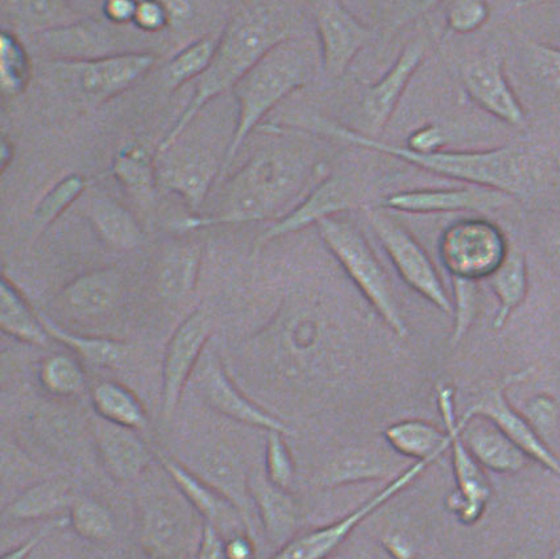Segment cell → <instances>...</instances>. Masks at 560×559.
<instances>
[{
	"instance_id": "6da1fadb",
	"label": "cell",
	"mask_w": 560,
	"mask_h": 559,
	"mask_svg": "<svg viewBox=\"0 0 560 559\" xmlns=\"http://www.w3.org/2000/svg\"><path fill=\"white\" fill-rule=\"evenodd\" d=\"M292 11L282 3H248L231 16L219 37L214 57L198 77L195 98L160 145L171 150L202 107L215 96L235 88L244 75L277 45L292 38Z\"/></svg>"
},
{
	"instance_id": "7a4b0ae2",
	"label": "cell",
	"mask_w": 560,
	"mask_h": 559,
	"mask_svg": "<svg viewBox=\"0 0 560 559\" xmlns=\"http://www.w3.org/2000/svg\"><path fill=\"white\" fill-rule=\"evenodd\" d=\"M324 178V164L314 162L306 152L295 148L264 150L231 179L218 213L192 218L184 226L199 229L281 216L287 208L298 207L313 182L319 183Z\"/></svg>"
},
{
	"instance_id": "3957f363",
	"label": "cell",
	"mask_w": 560,
	"mask_h": 559,
	"mask_svg": "<svg viewBox=\"0 0 560 559\" xmlns=\"http://www.w3.org/2000/svg\"><path fill=\"white\" fill-rule=\"evenodd\" d=\"M320 128L347 143L401 159L417 168L435 173L438 176L459 179L479 188L505 193L514 198L524 196L536 182L533 159L526 148L520 144H506L488 151L442 150L429 155H420L409 151L407 147L383 143L331 121H324Z\"/></svg>"
},
{
	"instance_id": "277c9868",
	"label": "cell",
	"mask_w": 560,
	"mask_h": 559,
	"mask_svg": "<svg viewBox=\"0 0 560 559\" xmlns=\"http://www.w3.org/2000/svg\"><path fill=\"white\" fill-rule=\"evenodd\" d=\"M313 75V61L307 49L298 42L277 45L236 83L234 93L240 106L237 124L224 153L221 173L233 163L237 151L261 119L282 100L307 85Z\"/></svg>"
},
{
	"instance_id": "5b68a950",
	"label": "cell",
	"mask_w": 560,
	"mask_h": 559,
	"mask_svg": "<svg viewBox=\"0 0 560 559\" xmlns=\"http://www.w3.org/2000/svg\"><path fill=\"white\" fill-rule=\"evenodd\" d=\"M326 247L343 267L366 301L397 337H408L394 286L369 241L355 224L345 218L331 217L317 224Z\"/></svg>"
},
{
	"instance_id": "8992f818",
	"label": "cell",
	"mask_w": 560,
	"mask_h": 559,
	"mask_svg": "<svg viewBox=\"0 0 560 559\" xmlns=\"http://www.w3.org/2000/svg\"><path fill=\"white\" fill-rule=\"evenodd\" d=\"M510 251L506 237L494 223L480 218L455 222L444 230L440 254L453 280H488Z\"/></svg>"
},
{
	"instance_id": "52a82bcc",
	"label": "cell",
	"mask_w": 560,
	"mask_h": 559,
	"mask_svg": "<svg viewBox=\"0 0 560 559\" xmlns=\"http://www.w3.org/2000/svg\"><path fill=\"white\" fill-rule=\"evenodd\" d=\"M369 217L373 231L405 284L442 313L453 316V300L450 299L434 263L416 237L383 210H369Z\"/></svg>"
},
{
	"instance_id": "ba28073f",
	"label": "cell",
	"mask_w": 560,
	"mask_h": 559,
	"mask_svg": "<svg viewBox=\"0 0 560 559\" xmlns=\"http://www.w3.org/2000/svg\"><path fill=\"white\" fill-rule=\"evenodd\" d=\"M455 392L448 385H438V408L444 428L452 439L453 466L456 490L447 498L448 510L465 525L478 523L485 515L491 499L492 488L475 456L469 452L460 435V423L455 410Z\"/></svg>"
},
{
	"instance_id": "9c48e42d",
	"label": "cell",
	"mask_w": 560,
	"mask_h": 559,
	"mask_svg": "<svg viewBox=\"0 0 560 559\" xmlns=\"http://www.w3.org/2000/svg\"><path fill=\"white\" fill-rule=\"evenodd\" d=\"M431 465H433V462L430 461L415 462V465L397 475L389 481L388 486L377 492L375 497L366 500L364 504L358 506L355 511L338 520V522L295 536L291 541L281 546L270 559H326L330 557L350 537L360 523H363L378 508L388 503L405 488L413 484Z\"/></svg>"
},
{
	"instance_id": "30bf717a",
	"label": "cell",
	"mask_w": 560,
	"mask_h": 559,
	"mask_svg": "<svg viewBox=\"0 0 560 559\" xmlns=\"http://www.w3.org/2000/svg\"><path fill=\"white\" fill-rule=\"evenodd\" d=\"M530 371L514 372V374L505 376L500 383L482 392V395L466 410L465 415L487 417L510 436L532 461L542 465L560 478V459L547 446L542 436L534 429L525 415L512 407L505 395L510 385L524 381L530 375Z\"/></svg>"
},
{
	"instance_id": "8fae6325",
	"label": "cell",
	"mask_w": 560,
	"mask_h": 559,
	"mask_svg": "<svg viewBox=\"0 0 560 559\" xmlns=\"http://www.w3.org/2000/svg\"><path fill=\"white\" fill-rule=\"evenodd\" d=\"M214 329L208 313L196 311L173 333L163 363V415L171 420L182 401L186 384Z\"/></svg>"
},
{
	"instance_id": "7c38bea8",
	"label": "cell",
	"mask_w": 560,
	"mask_h": 559,
	"mask_svg": "<svg viewBox=\"0 0 560 559\" xmlns=\"http://www.w3.org/2000/svg\"><path fill=\"white\" fill-rule=\"evenodd\" d=\"M320 63L331 79L342 75L371 40V31L339 2H319L314 10Z\"/></svg>"
},
{
	"instance_id": "4fadbf2b",
	"label": "cell",
	"mask_w": 560,
	"mask_h": 559,
	"mask_svg": "<svg viewBox=\"0 0 560 559\" xmlns=\"http://www.w3.org/2000/svg\"><path fill=\"white\" fill-rule=\"evenodd\" d=\"M159 456L161 465L170 475L173 484L176 485L191 508H195L199 516L205 520V524L214 526L224 539L250 536L253 528L233 501L176 459L165 454Z\"/></svg>"
},
{
	"instance_id": "5bb4252c",
	"label": "cell",
	"mask_w": 560,
	"mask_h": 559,
	"mask_svg": "<svg viewBox=\"0 0 560 559\" xmlns=\"http://www.w3.org/2000/svg\"><path fill=\"white\" fill-rule=\"evenodd\" d=\"M362 198L355 186L347 178L325 177L307 193L302 201L285 217L280 218L259 237L257 246H262L277 237L298 233L326 218L338 217L346 211L357 209Z\"/></svg>"
},
{
	"instance_id": "9a60e30c",
	"label": "cell",
	"mask_w": 560,
	"mask_h": 559,
	"mask_svg": "<svg viewBox=\"0 0 560 559\" xmlns=\"http://www.w3.org/2000/svg\"><path fill=\"white\" fill-rule=\"evenodd\" d=\"M463 85L476 105L511 126L525 124V112L506 80L501 56L489 53L476 57L462 69Z\"/></svg>"
},
{
	"instance_id": "2e32d148",
	"label": "cell",
	"mask_w": 560,
	"mask_h": 559,
	"mask_svg": "<svg viewBox=\"0 0 560 559\" xmlns=\"http://www.w3.org/2000/svg\"><path fill=\"white\" fill-rule=\"evenodd\" d=\"M198 383L205 401L228 419L243 426L267 430L268 433L291 434V429L284 421L242 394L217 357L210 356L206 359Z\"/></svg>"
},
{
	"instance_id": "e0dca14e",
	"label": "cell",
	"mask_w": 560,
	"mask_h": 559,
	"mask_svg": "<svg viewBox=\"0 0 560 559\" xmlns=\"http://www.w3.org/2000/svg\"><path fill=\"white\" fill-rule=\"evenodd\" d=\"M514 197L498 190L479 188L427 189L396 193L383 199L382 208L410 214L488 213L514 201Z\"/></svg>"
},
{
	"instance_id": "ac0fdd59",
	"label": "cell",
	"mask_w": 560,
	"mask_h": 559,
	"mask_svg": "<svg viewBox=\"0 0 560 559\" xmlns=\"http://www.w3.org/2000/svg\"><path fill=\"white\" fill-rule=\"evenodd\" d=\"M148 54H121L85 61L66 62L67 72L74 77L77 88L94 101H105L131 86L153 67Z\"/></svg>"
},
{
	"instance_id": "d6986e66",
	"label": "cell",
	"mask_w": 560,
	"mask_h": 559,
	"mask_svg": "<svg viewBox=\"0 0 560 559\" xmlns=\"http://www.w3.org/2000/svg\"><path fill=\"white\" fill-rule=\"evenodd\" d=\"M427 38L416 37L405 45L400 56L382 80L364 95L363 112L373 135L383 132L396 112L405 90L428 54Z\"/></svg>"
},
{
	"instance_id": "ffe728a7",
	"label": "cell",
	"mask_w": 560,
	"mask_h": 559,
	"mask_svg": "<svg viewBox=\"0 0 560 559\" xmlns=\"http://www.w3.org/2000/svg\"><path fill=\"white\" fill-rule=\"evenodd\" d=\"M137 432L98 416L92 420V433L102 465L109 477L120 484L137 480L150 466V449Z\"/></svg>"
},
{
	"instance_id": "44dd1931",
	"label": "cell",
	"mask_w": 560,
	"mask_h": 559,
	"mask_svg": "<svg viewBox=\"0 0 560 559\" xmlns=\"http://www.w3.org/2000/svg\"><path fill=\"white\" fill-rule=\"evenodd\" d=\"M460 435L482 468L498 474L523 471L532 461L487 417L463 415Z\"/></svg>"
},
{
	"instance_id": "7402d4cb",
	"label": "cell",
	"mask_w": 560,
	"mask_h": 559,
	"mask_svg": "<svg viewBox=\"0 0 560 559\" xmlns=\"http://www.w3.org/2000/svg\"><path fill=\"white\" fill-rule=\"evenodd\" d=\"M140 539L152 559H176L186 548L189 523L175 501L158 498L143 508Z\"/></svg>"
},
{
	"instance_id": "603a6c76",
	"label": "cell",
	"mask_w": 560,
	"mask_h": 559,
	"mask_svg": "<svg viewBox=\"0 0 560 559\" xmlns=\"http://www.w3.org/2000/svg\"><path fill=\"white\" fill-rule=\"evenodd\" d=\"M248 490L268 541L280 549L298 532V504L289 491L275 486L262 471L248 475Z\"/></svg>"
},
{
	"instance_id": "cb8c5ba5",
	"label": "cell",
	"mask_w": 560,
	"mask_h": 559,
	"mask_svg": "<svg viewBox=\"0 0 560 559\" xmlns=\"http://www.w3.org/2000/svg\"><path fill=\"white\" fill-rule=\"evenodd\" d=\"M124 298V280L114 269H98L80 276L63 289L62 301L77 316H106Z\"/></svg>"
},
{
	"instance_id": "d4e9b609",
	"label": "cell",
	"mask_w": 560,
	"mask_h": 559,
	"mask_svg": "<svg viewBox=\"0 0 560 559\" xmlns=\"http://www.w3.org/2000/svg\"><path fill=\"white\" fill-rule=\"evenodd\" d=\"M74 499L72 486L66 479L38 481L4 508L3 519L10 522H32L61 517L63 512L69 513Z\"/></svg>"
},
{
	"instance_id": "484cf974",
	"label": "cell",
	"mask_w": 560,
	"mask_h": 559,
	"mask_svg": "<svg viewBox=\"0 0 560 559\" xmlns=\"http://www.w3.org/2000/svg\"><path fill=\"white\" fill-rule=\"evenodd\" d=\"M394 467L392 461L370 447H352L343 450L328 462L319 477V484L332 488L363 481L382 480L390 477Z\"/></svg>"
},
{
	"instance_id": "4316f807",
	"label": "cell",
	"mask_w": 560,
	"mask_h": 559,
	"mask_svg": "<svg viewBox=\"0 0 560 559\" xmlns=\"http://www.w3.org/2000/svg\"><path fill=\"white\" fill-rule=\"evenodd\" d=\"M384 436L398 454L416 462L440 459L452 446L446 430L423 420H405L394 423L385 430Z\"/></svg>"
},
{
	"instance_id": "83f0119b",
	"label": "cell",
	"mask_w": 560,
	"mask_h": 559,
	"mask_svg": "<svg viewBox=\"0 0 560 559\" xmlns=\"http://www.w3.org/2000/svg\"><path fill=\"white\" fill-rule=\"evenodd\" d=\"M48 336L66 345L68 349L81 357L83 361L96 368L120 369L131 357V346L118 339L81 336L63 329L54 318L38 313Z\"/></svg>"
},
{
	"instance_id": "f1b7e54d",
	"label": "cell",
	"mask_w": 560,
	"mask_h": 559,
	"mask_svg": "<svg viewBox=\"0 0 560 559\" xmlns=\"http://www.w3.org/2000/svg\"><path fill=\"white\" fill-rule=\"evenodd\" d=\"M495 298L499 311L493 318V329L500 330L510 319L511 314L523 304L529 291V273L525 255L516 247H510L504 261L488 279Z\"/></svg>"
},
{
	"instance_id": "f546056e",
	"label": "cell",
	"mask_w": 560,
	"mask_h": 559,
	"mask_svg": "<svg viewBox=\"0 0 560 559\" xmlns=\"http://www.w3.org/2000/svg\"><path fill=\"white\" fill-rule=\"evenodd\" d=\"M86 214L96 233L115 248L132 249L139 246L141 230L137 220L125 207L108 196L89 198Z\"/></svg>"
},
{
	"instance_id": "4dcf8cb0",
	"label": "cell",
	"mask_w": 560,
	"mask_h": 559,
	"mask_svg": "<svg viewBox=\"0 0 560 559\" xmlns=\"http://www.w3.org/2000/svg\"><path fill=\"white\" fill-rule=\"evenodd\" d=\"M0 327L8 336L32 346L45 347L50 339L38 313L32 311L22 293L5 278L0 282Z\"/></svg>"
},
{
	"instance_id": "1f68e13d",
	"label": "cell",
	"mask_w": 560,
	"mask_h": 559,
	"mask_svg": "<svg viewBox=\"0 0 560 559\" xmlns=\"http://www.w3.org/2000/svg\"><path fill=\"white\" fill-rule=\"evenodd\" d=\"M92 400L96 416L117 426L144 430L148 417L143 404L132 391L115 382H103L93 391Z\"/></svg>"
},
{
	"instance_id": "d6a6232c",
	"label": "cell",
	"mask_w": 560,
	"mask_h": 559,
	"mask_svg": "<svg viewBox=\"0 0 560 559\" xmlns=\"http://www.w3.org/2000/svg\"><path fill=\"white\" fill-rule=\"evenodd\" d=\"M201 468L202 474L197 475L233 501L250 526L249 500L253 501V499L248 490V477L243 474L233 456L222 452L206 455Z\"/></svg>"
},
{
	"instance_id": "836d02e7",
	"label": "cell",
	"mask_w": 560,
	"mask_h": 559,
	"mask_svg": "<svg viewBox=\"0 0 560 559\" xmlns=\"http://www.w3.org/2000/svg\"><path fill=\"white\" fill-rule=\"evenodd\" d=\"M199 263L201 253L197 247L185 246L173 251L161 268V293L171 300H179L189 294L197 282Z\"/></svg>"
},
{
	"instance_id": "e575fe53",
	"label": "cell",
	"mask_w": 560,
	"mask_h": 559,
	"mask_svg": "<svg viewBox=\"0 0 560 559\" xmlns=\"http://www.w3.org/2000/svg\"><path fill=\"white\" fill-rule=\"evenodd\" d=\"M68 517L69 525L86 541L102 543L114 536L115 522L112 512L92 498H75Z\"/></svg>"
},
{
	"instance_id": "d590c367",
	"label": "cell",
	"mask_w": 560,
	"mask_h": 559,
	"mask_svg": "<svg viewBox=\"0 0 560 559\" xmlns=\"http://www.w3.org/2000/svg\"><path fill=\"white\" fill-rule=\"evenodd\" d=\"M38 377L43 387L57 397L79 396L86 387L85 372L79 362L61 353L45 359Z\"/></svg>"
},
{
	"instance_id": "8d00e7d4",
	"label": "cell",
	"mask_w": 560,
	"mask_h": 559,
	"mask_svg": "<svg viewBox=\"0 0 560 559\" xmlns=\"http://www.w3.org/2000/svg\"><path fill=\"white\" fill-rule=\"evenodd\" d=\"M218 40L219 38L206 36L175 57L166 69L170 85L177 88L192 77H201L214 57Z\"/></svg>"
},
{
	"instance_id": "74e56055",
	"label": "cell",
	"mask_w": 560,
	"mask_h": 559,
	"mask_svg": "<svg viewBox=\"0 0 560 559\" xmlns=\"http://www.w3.org/2000/svg\"><path fill=\"white\" fill-rule=\"evenodd\" d=\"M85 191V182L79 175L70 176L43 199L38 205L35 214V223L38 230H44L59 217L69 205H72L77 198Z\"/></svg>"
},
{
	"instance_id": "f35d334b",
	"label": "cell",
	"mask_w": 560,
	"mask_h": 559,
	"mask_svg": "<svg viewBox=\"0 0 560 559\" xmlns=\"http://www.w3.org/2000/svg\"><path fill=\"white\" fill-rule=\"evenodd\" d=\"M454 288V330L452 345L456 346L474 324L479 310L478 282L453 280Z\"/></svg>"
},
{
	"instance_id": "ab89813d",
	"label": "cell",
	"mask_w": 560,
	"mask_h": 559,
	"mask_svg": "<svg viewBox=\"0 0 560 559\" xmlns=\"http://www.w3.org/2000/svg\"><path fill=\"white\" fill-rule=\"evenodd\" d=\"M284 435L279 432H269L266 450V475L277 487L289 491L295 477V466L291 450H289Z\"/></svg>"
},
{
	"instance_id": "60d3db41",
	"label": "cell",
	"mask_w": 560,
	"mask_h": 559,
	"mask_svg": "<svg viewBox=\"0 0 560 559\" xmlns=\"http://www.w3.org/2000/svg\"><path fill=\"white\" fill-rule=\"evenodd\" d=\"M30 63L21 43L14 36L2 35V83L10 93H18L27 85Z\"/></svg>"
},
{
	"instance_id": "b9f144b4",
	"label": "cell",
	"mask_w": 560,
	"mask_h": 559,
	"mask_svg": "<svg viewBox=\"0 0 560 559\" xmlns=\"http://www.w3.org/2000/svg\"><path fill=\"white\" fill-rule=\"evenodd\" d=\"M114 172L115 176L132 190H144L152 183L150 159L141 148H130L121 152L115 162Z\"/></svg>"
},
{
	"instance_id": "7bdbcfd3",
	"label": "cell",
	"mask_w": 560,
	"mask_h": 559,
	"mask_svg": "<svg viewBox=\"0 0 560 559\" xmlns=\"http://www.w3.org/2000/svg\"><path fill=\"white\" fill-rule=\"evenodd\" d=\"M489 8L485 2H455L447 10V24L456 34H471L487 22Z\"/></svg>"
},
{
	"instance_id": "ee69618b",
	"label": "cell",
	"mask_w": 560,
	"mask_h": 559,
	"mask_svg": "<svg viewBox=\"0 0 560 559\" xmlns=\"http://www.w3.org/2000/svg\"><path fill=\"white\" fill-rule=\"evenodd\" d=\"M529 57L539 80L560 93V48L542 43H532Z\"/></svg>"
},
{
	"instance_id": "f6af8a7d",
	"label": "cell",
	"mask_w": 560,
	"mask_h": 559,
	"mask_svg": "<svg viewBox=\"0 0 560 559\" xmlns=\"http://www.w3.org/2000/svg\"><path fill=\"white\" fill-rule=\"evenodd\" d=\"M447 143L446 133L441 127L429 125L418 128L408 139L407 148L409 151L429 155L443 150Z\"/></svg>"
},
{
	"instance_id": "bcb514c9",
	"label": "cell",
	"mask_w": 560,
	"mask_h": 559,
	"mask_svg": "<svg viewBox=\"0 0 560 559\" xmlns=\"http://www.w3.org/2000/svg\"><path fill=\"white\" fill-rule=\"evenodd\" d=\"M69 525V517H56L48 520L40 531L36 533L34 537H31L28 541H25L16 549L5 552L2 559H28L32 552L40 545L45 538L49 537L51 533L66 528Z\"/></svg>"
},
{
	"instance_id": "7dc6e473",
	"label": "cell",
	"mask_w": 560,
	"mask_h": 559,
	"mask_svg": "<svg viewBox=\"0 0 560 559\" xmlns=\"http://www.w3.org/2000/svg\"><path fill=\"white\" fill-rule=\"evenodd\" d=\"M196 559H230L224 539L214 526L203 523Z\"/></svg>"
},
{
	"instance_id": "c3c4849f",
	"label": "cell",
	"mask_w": 560,
	"mask_h": 559,
	"mask_svg": "<svg viewBox=\"0 0 560 559\" xmlns=\"http://www.w3.org/2000/svg\"><path fill=\"white\" fill-rule=\"evenodd\" d=\"M525 417L539 433V430L550 428L556 422V405L552 404L550 398L538 396L527 407Z\"/></svg>"
},
{
	"instance_id": "681fc988",
	"label": "cell",
	"mask_w": 560,
	"mask_h": 559,
	"mask_svg": "<svg viewBox=\"0 0 560 559\" xmlns=\"http://www.w3.org/2000/svg\"><path fill=\"white\" fill-rule=\"evenodd\" d=\"M133 21L143 30L156 31L166 23V11L158 3H139Z\"/></svg>"
},
{
	"instance_id": "f907efd6",
	"label": "cell",
	"mask_w": 560,
	"mask_h": 559,
	"mask_svg": "<svg viewBox=\"0 0 560 559\" xmlns=\"http://www.w3.org/2000/svg\"><path fill=\"white\" fill-rule=\"evenodd\" d=\"M385 549L394 556L395 559H413L415 548L413 543L404 535H389L384 538Z\"/></svg>"
},
{
	"instance_id": "816d5d0a",
	"label": "cell",
	"mask_w": 560,
	"mask_h": 559,
	"mask_svg": "<svg viewBox=\"0 0 560 559\" xmlns=\"http://www.w3.org/2000/svg\"><path fill=\"white\" fill-rule=\"evenodd\" d=\"M226 551L230 559H254L255 546L253 537L237 536L226 539Z\"/></svg>"
},
{
	"instance_id": "f5cc1de1",
	"label": "cell",
	"mask_w": 560,
	"mask_h": 559,
	"mask_svg": "<svg viewBox=\"0 0 560 559\" xmlns=\"http://www.w3.org/2000/svg\"><path fill=\"white\" fill-rule=\"evenodd\" d=\"M138 4L126 2V0H112L106 3L105 11L109 21L114 23H126L131 21L137 12Z\"/></svg>"
},
{
	"instance_id": "db71d44e",
	"label": "cell",
	"mask_w": 560,
	"mask_h": 559,
	"mask_svg": "<svg viewBox=\"0 0 560 559\" xmlns=\"http://www.w3.org/2000/svg\"><path fill=\"white\" fill-rule=\"evenodd\" d=\"M506 559H537V557L534 555L533 550L525 548L513 551Z\"/></svg>"
},
{
	"instance_id": "11a10c76",
	"label": "cell",
	"mask_w": 560,
	"mask_h": 559,
	"mask_svg": "<svg viewBox=\"0 0 560 559\" xmlns=\"http://www.w3.org/2000/svg\"><path fill=\"white\" fill-rule=\"evenodd\" d=\"M170 9L173 11V14L182 16L185 14V12H188L189 5L186 3L176 2V3H171Z\"/></svg>"
},
{
	"instance_id": "9f6ffc18",
	"label": "cell",
	"mask_w": 560,
	"mask_h": 559,
	"mask_svg": "<svg viewBox=\"0 0 560 559\" xmlns=\"http://www.w3.org/2000/svg\"><path fill=\"white\" fill-rule=\"evenodd\" d=\"M12 147L10 145V143H8V141H4L3 145H2V162H3V168H5V165H8V163L10 162L11 160V156H9V153H12Z\"/></svg>"
},
{
	"instance_id": "6f0895ef",
	"label": "cell",
	"mask_w": 560,
	"mask_h": 559,
	"mask_svg": "<svg viewBox=\"0 0 560 559\" xmlns=\"http://www.w3.org/2000/svg\"><path fill=\"white\" fill-rule=\"evenodd\" d=\"M550 559H560V549L553 551Z\"/></svg>"
}]
</instances>
